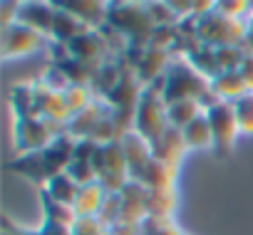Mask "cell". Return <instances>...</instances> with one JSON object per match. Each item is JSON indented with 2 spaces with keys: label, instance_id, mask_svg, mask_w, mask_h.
<instances>
[{
  "label": "cell",
  "instance_id": "1",
  "mask_svg": "<svg viewBox=\"0 0 253 235\" xmlns=\"http://www.w3.org/2000/svg\"><path fill=\"white\" fill-rule=\"evenodd\" d=\"M107 25L126 35L134 47H149L154 33V23L149 18L147 3H109Z\"/></svg>",
  "mask_w": 253,
  "mask_h": 235
},
{
  "label": "cell",
  "instance_id": "2",
  "mask_svg": "<svg viewBox=\"0 0 253 235\" xmlns=\"http://www.w3.org/2000/svg\"><path fill=\"white\" fill-rule=\"evenodd\" d=\"M167 89H164V101H181V99H196L204 101L206 94L211 92V82L204 79L186 60L176 57L171 67L167 69Z\"/></svg>",
  "mask_w": 253,
  "mask_h": 235
},
{
  "label": "cell",
  "instance_id": "3",
  "mask_svg": "<svg viewBox=\"0 0 253 235\" xmlns=\"http://www.w3.org/2000/svg\"><path fill=\"white\" fill-rule=\"evenodd\" d=\"M94 173H97V181L109 193H122V188L132 181L129 164H126L122 141L97 146V151H94Z\"/></svg>",
  "mask_w": 253,
  "mask_h": 235
},
{
  "label": "cell",
  "instance_id": "4",
  "mask_svg": "<svg viewBox=\"0 0 253 235\" xmlns=\"http://www.w3.org/2000/svg\"><path fill=\"white\" fill-rule=\"evenodd\" d=\"M199 25V40L209 47H231V45H243L246 42V20H231L221 15L216 8L196 18Z\"/></svg>",
  "mask_w": 253,
  "mask_h": 235
},
{
  "label": "cell",
  "instance_id": "5",
  "mask_svg": "<svg viewBox=\"0 0 253 235\" xmlns=\"http://www.w3.org/2000/svg\"><path fill=\"white\" fill-rule=\"evenodd\" d=\"M206 119H209L211 134H213V151L218 156H228L241 136L236 106L231 101H216L206 109Z\"/></svg>",
  "mask_w": 253,
  "mask_h": 235
},
{
  "label": "cell",
  "instance_id": "6",
  "mask_svg": "<svg viewBox=\"0 0 253 235\" xmlns=\"http://www.w3.org/2000/svg\"><path fill=\"white\" fill-rule=\"evenodd\" d=\"M137 134H142L147 141H157L167 129H169V119H167V101L164 97L149 92L144 87V94L139 99V106L134 111V127Z\"/></svg>",
  "mask_w": 253,
  "mask_h": 235
},
{
  "label": "cell",
  "instance_id": "7",
  "mask_svg": "<svg viewBox=\"0 0 253 235\" xmlns=\"http://www.w3.org/2000/svg\"><path fill=\"white\" fill-rule=\"evenodd\" d=\"M50 40L42 37L40 33L13 23L8 28H0V57L3 60H18V57H28L35 55L40 50H47Z\"/></svg>",
  "mask_w": 253,
  "mask_h": 235
},
{
  "label": "cell",
  "instance_id": "8",
  "mask_svg": "<svg viewBox=\"0 0 253 235\" xmlns=\"http://www.w3.org/2000/svg\"><path fill=\"white\" fill-rule=\"evenodd\" d=\"M52 139H55L52 132L47 129L45 119H40V116H20V119H13V144H15L18 156L42 151Z\"/></svg>",
  "mask_w": 253,
  "mask_h": 235
},
{
  "label": "cell",
  "instance_id": "9",
  "mask_svg": "<svg viewBox=\"0 0 253 235\" xmlns=\"http://www.w3.org/2000/svg\"><path fill=\"white\" fill-rule=\"evenodd\" d=\"M112 114V106L107 99L97 97V101L92 106H87L84 111L75 114L72 116V122L67 124V134L75 139V141H82V139H89L94 134V129L99 127L102 119H107V116Z\"/></svg>",
  "mask_w": 253,
  "mask_h": 235
},
{
  "label": "cell",
  "instance_id": "10",
  "mask_svg": "<svg viewBox=\"0 0 253 235\" xmlns=\"http://www.w3.org/2000/svg\"><path fill=\"white\" fill-rule=\"evenodd\" d=\"M70 55H72V60L87 62L92 67H99L107 60H112L109 57V50H107V42L99 35V30H89V33L80 35L77 40H72L70 42Z\"/></svg>",
  "mask_w": 253,
  "mask_h": 235
},
{
  "label": "cell",
  "instance_id": "11",
  "mask_svg": "<svg viewBox=\"0 0 253 235\" xmlns=\"http://www.w3.org/2000/svg\"><path fill=\"white\" fill-rule=\"evenodd\" d=\"M122 149H124V156H126V164H129V173H132V181L149 166V161L154 159V149H152V141H147L142 134H137L134 129L126 132L122 139Z\"/></svg>",
  "mask_w": 253,
  "mask_h": 235
},
{
  "label": "cell",
  "instance_id": "12",
  "mask_svg": "<svg viewBox=\"0 0 253 235\" xmlns=\"http://www.w3.org/2000/svg\"><path fill=\"white\" fill-rule=\"evenodd\" d=\"M18 23L50 40L52 23H55V5L52 3H38V0H33V3H20Z\"/></svg>",
  "mask_w": 253,
  "mask_h": 235
},
{
  "label": "cell",
  "instance_id": "13",
  "mask_svg": "<svg viewBox=\"0 0 253 235\" xmlns=\"http://www.w3.org/2000/svg\"><path fill=\"white\" fill-rule=\"evenodd\" d=\"M97 146L99 144H94L92 139L77 141L72 164L67 166V173L77 181V186H87V183L97 181V173H94V151H97Z\"/></svg>",
  "mask_w": 253,
  "mask_h": 235
},
{
  "label": "cell",
  "instance_id": "14",
  "mask_svg": "<svg viewBox=\"0 0 253 235\" xmlns=\"http://www.w3.org/2000/svg\"><path fill=\"white\" fill-rule=\"evenodd\" d=\"M57 5L72 13L92 30H99L107 23V13H109V3H99V0H60Z\"/></svg>",
  "mask_w": 253,
  "mask_h": 235
},
{
  "label": "cell",
  "instance_id": "15",
  "mask_svg": "<svg viewBox=\"0 0 253 235\" xmlns=\"http://www.w3.org/2000/svg\"><path fill=\"white\" fill-rule=\"evenodd\" d=\"M75 146H77V141L70 134H62L42 149V159H45V166H47L50 176L67 171V166L72 164V156H75Z\"/></svg>",
  "mask_w": 253,
  "mask_h": 235
},
{
  "label": "cell",
  "instance_id": "16",
  "mask_svg": "<svg viewBox=\"0 0 253 235\" xmlns=\"http://www.w3.org/2000/svg\"><path fill=\"white\" fill-rule=\"evenodd\" d=\"M152 149H154V159H159V161H164V164H169V166H174V168H179L181 166V161H184V156H186V144H184V136H181V132H176V129H167L154 144H152Z\"/></svg>",
  "mask_w": 253,
  "mask_h": 235
},
{
  "label": "cell",
  "instance_id": "17",
  "mask_svg": "<svg viewBox=\"0 0 253 235\" xmlns=\"http://www.w3.org/2000/svg\"><path fill=\"white\" fill-rule=\"evenodd\" d=\"M52 5H55V23H52L50 42H65V45H70L72 40H77L80 35H84V33L92 30L82 20H77L72 13H67L65 8H60L57 3H52Z\"/></svg>",
  "mask_w": 253,
  "mask_h": 235
},
{
  "label": "cell",
  "instance_id": "18",
  "mask_svg": "<svg viewBox=\"0 0 253 235\" xmlns=\"http://www.w3.org/2000/svg\"><path fill=\"white\" fill-rule=\"evenodd\" d=\"M10 171H13V173H18V176H23V178H28L30 183H35V186H40V188L52 178V176H50V171H47V166H45L42 151L23 154V156L13 159V161H10Z\"/></svg>",
  "mask_w": 253,
  "mask_h": 235
},
{
  "label": "cell",
  "instance_id": "19",
  "mask_svg": "<svg viewBox=\"0 0 253 235\" xmlns=\"http://www.w3.org/2000/svg\"><path fill=\"white\" fill-rule=\"evenodd\" d=\"M13 119L20 116H38V82H18L10 89Z\"/></svg>",
  "mask_w": 253,
  "mask_h": 235
},
{
  "label": "cell",
  "instance_id": "20",
  "mask_svg": "<svg viewBox=\"0 0 253 235\" xmlns=\"http://www.w3.org/2000/svg\"><path fill=\"white\" fill-rule=\"evenodd\" d=\"M40 191H42L47 198H52L55 203H62V205L75 208V201H77L80 186H77V181H75L67 171H62V173H55V176H52Z\"/></svg>",
  "mask_w": 253,
  "mask_h": 235
},
{
  "label": "cell",
  "instance_id": "21",
  "mask_svg": "<svg viewBox=\"0 0 253 235\" xmlns=\"http://www.w3.org/2000/svg\"><path fill=\"white\" fill-rule=\"evenodd\" d=\"M204 104L196 101V99H181V101H171L167 104V119H169V127L176 129V132H184L194 119L204 114Z\"/></svg>",
  "mask_w": 253,
  "mask_h": 235
},
{
  "label": "cell",
  "instance_id": "22",
  "mask_svg": "<svg viewBox=\"0 0 253 235\" xmlns=\"http://www.w3.org/2000/svg\"><path fill=\"white\" fill-rule=\"evenodd\" d=\"M181 136H184V144L189 151H213V134H211V124L206 119V111L181 132Z\"/></svg>",
  "mask_w": 253,
  "mask_h": 235
},
{
  "label": "cell",
  "instance_id": "23",
  "mask_svg": "<svg viewBox=\"0 0 253 235\" xmlns=\"http://www.w3.org/2000/svg\"><path fill=\"white\" fill-rule=\"evenodd\" d=\"M181 60H186V62H189L204 79H209V82H213L218 74H223V72H221V65H218V57H216V47L201 45V47L191 50L189 55H184Z\"/></svg>",
  "mask_w": 253,
  "mask_h": 235
},
{
  "label": "cell",
  "instance_id": "24",
  "mask_svg": "<svg viewBox=\"0 0 253 235\" xmlns=\"http://www.w3.org/2000/svg\"><path fill=\"white\" fill-rule=\"evenodd\" d=\"M107 193L109 191L99 181L80 186V193H77V201H75V213L77 215H99V210L107 201Z\"/></svg>",
  "mask_w": 253,
  "mask_h": 235
},
{
  "label": "cell",
  "instance_id": "25",
  "mask_svg": "<svg viewBox=\"0 0 253 235\" xmlns=\"http://www.w3.org/2000/svg\"><path fill=\"white\" fill-rule=\"evenodd\" d=\"M211 92L218 97V101H231V104H236L241 97L248 94L241 72H223V74H218L211 82Z\"/></svg>",
  "mask_w": 253,
  "mask_h": 235
},
{
  "label": "cell",
  "instance_id": "26",
  "mask_svg": "<svg viewBox=\"0 0 253 235\" xmlns=\"http://www.w3.org/2000/svg\"><path fill=\"white\" fill-rule=\"evenodd\" d=\"M176 203H179L176 188L152 191V196H149V215L169 218V220H171V215H174V210H176Z\"/></svg>",
  "mask_w": 253,
  "mask_h": 235
},
{
  "label": "cell",
  "instance_id": "27",
  "mask_svg": "<svg viewBox=\"0 0 253 235\" xmlns=\"http://www.w3.org/2000/svg\"><path fill=\"white\" fill-rule=\"evenodd\" d=\"M40 201H42V220H52V223H60V225H67V228L75 225V220H77L75 208L62 205V203H55L42 191H40Z\"/></svg>",
  "mask_w": 253,
  "mask_h": 235
},
{
  "label": "cell",
  "instance_id": "28",
  "mask_svg": "<svg viewBox=\"0 0 253 235\" xmlns=\"http://www.w3.org/2000/svg\"><path fill=\"white\" fill-rule=\"evenodd\" d=\"M65 99H67V106H70V111H72V116H75V114L84 111L87 106H92V104L97 101V92H94L92 87L72 84V87L65 92Z\"/></svg>",
  "mask_w": 253,
  "mask_h": 235
},
{
  "label": "cell",
  "instance_id": "29",
  "mask_svg": "<svg viewBox=\"0 0 253 235\" xmlns=\"http://www.w3.org/2000/svg\"><path fill=\"white\" fill-rule=\"evenodd\" d=\"M38 84H42V87L50 89V92H67V89L72 87L70 77L65 74V69H62L60 65H47L45 72L40 74Z\"/></svg>",
  "mask_w": 253,
  "mask_h": 235
},
{
  "label": "cell",
  "instance_id": "30",
  "mask_svg": "<svg viewBox=\"0 0 253 235\" xmlns=\"http://www.w3.org/2000/svg\"><path fill=\"white\" fill-rule=\"evenodd\" d=\"M147 10H149L154 28H176L181 23L174 8L169 5V0H164V3H147Z\"/></svg>",
  "mask_w": 253,
  "mask_h": 235
},
{
  "label": "cell",
  "instance_id": "31",
  "mask_svg": "<svg viewBox=\"0 0 253 235\" xmlns=\"http://www.w3.org/2000/svg\"><path fill=\"white\" fill-rule=\"evenodd\" d=\"M233 106H236V119H238L241 134L243 136H253V92L241 97Z\"/></svg>",
  "mask_w": 253,
  "mask_h": 235
},
{
  "label": "cell",
  "instance_id": "32",
  "mask_svg": "<svg viewBox=\"0 0 253 235\" xmlns=\"http://www.w3.org/2000/svg\"><path fill=\"white\" fill-rule=\"evenodd\" d=\"M122 208H124V201H122V193H107V201L99 210V220L104 223V228H114L119 220H122Z\"/></svg>",
  "mask_w": 253,
  "mask_h": 235
},
{
  "label": "cell",
  "instance_id": "33",
  "mask_svg": "<svg viewBox=\"0 0 253 235\" xmlns=\"http://www.w3.org/2000/svg\"><path fill=\"white\" fill-rule=\"evenodd\" d=\"M216 10L231 20H248L253 15L251 10V0H218Z\"/></svg>",
  "mask_w": 253,
  "mask_h": 235
},
{
  "label": "cell",
  "instance_id": "34",
  "mask_svg": "<svg viewBox=\"0 0 253 235\" xmlns=\"http://www.w3.org/2000/svg\"><path fill=\"white\" fill-rule=\"evenodd\" d=\"M144 235H186V233H181L179 225H174V220H169V218L149 215L144 220Z\"/></svg>",
  "mask_w": 253,
  "mask_h": 235
},
{
  "label": "cell",
  "instance_id": "35",
  "mask_svg": "<svg viewBox=\"0 0 253 235\" xmlns=\"http://www.w3.org/2000/svg\"><path fill=\"white\" fill-rule=\"evenodd\" d=\"M107 228L99 220V215H77L72 225V235H102Z\"/></svg>",
  "mask_w": 253,
  "mask_h": 235
},
{
  "label": "cell",
  "instance_id": "36",
  "mask_svg": "<svg viewBox=\"0 0 253 235\" xmlns=\"http://www.w3.org/2000/svg\"><path fill=\"white\" fill-rule=\"evenodd\" d=\"M18 13H20V3H3L0 5V28L18 23Z\"/></svg>",
  "mask_w": 253,
  "mask_h": 235
},
{
  "label": "cell",
  "instance_id": "37",
  "mask_svg": "<svg viewBox=\"0 0 253 235\" xmlns=\"http://www.w3.org/2000/svg\"><path fill=\"white\" fill-rule=\"evenodd\" d=\"M35 235H72V228L52 223V220H42V225L35 228Z\"/></svg>",
  "mask_w": 253,
  "mask_h": 235
},
{
  "label": "cell",
  "instance_id": "38",
  "mask_svg": "<svg viewBox=\"0 0 253 235\" xmlns=\"http://www.w3.org/2000/svg\"><path fill=\"white\" fill-rule=\"evenodd\" d=\"M112 235H144V225L137 223H117L114 228H109Z\"/></svg>",
  "mask_w": 253,
  "mask_h": 235
},
{
  "label": "cell",
  "instance_id": "39",
  "mask_svg": "<svg viewBox=\"0 0 253 235\" xmlns=\"http://www.w3.org/2000/svg\"><path fill=\"white\" fill-rule=\"evenodd\" d=\"M241 77H243V82H246V89L248 92H253V55L248 52V57H246V62L241 65Z\"/></svg>",
  "mask_w": 253,
  "mask_h": 235
},
{
  "label": "cell",
  "instance_id": "40",
  "mask_svg": "<svg viewBox=\"0 0 253 235\" xmlns=\"http://www.w3.org/2000/svg\"><path fill=\"white\" fill-rule=\"evenodd\" d=\"M243 47L253 55V15L246 20V42H243Z\"/></svg>",
  "mask_w": 253,
  "mask_h": 235
},
{
  "label": "cell",
  "instance_id": "41",
  "mask_svg": "<svg viewBox=\"0 0 253 235\" xmlns=\"http://www.w3.org/2000/svg\"><path fill=\"white\" fill-rule=\"evenodd\" d=\"M102 235H112V233H109V230H104V233H102Z\"/></svg>",
  "mask_w": 253,
  "mask_h": 235
},
{
  "label": "cell",
  "instance_id": "42",
  "mask_svg": "<svg viewBox=\"0 0 253 235\" xmlns=\"http://www.w3.org/2000/svg\"><path fill=\"white\" fill-rule=\"evenodd\" d=\"M3 235H5V233H3Z\"/></svg>",
  "mask_w": 253,
  "mask_h": 235
}]
</instances>
